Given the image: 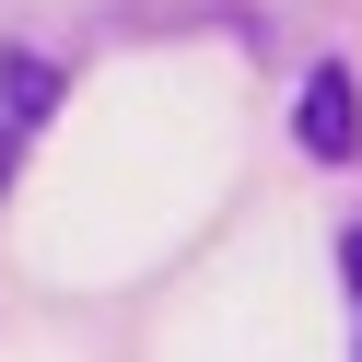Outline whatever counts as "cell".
<instances>
[{
	"mask_svg": "<svg viewBox=\"0 0 362 362\" xmlns=\"http://www.w3.org/2000/svg\"><path fill=\"white\" fill-rule=\"evenodd\" d=\"M292 129H304V152H315V164H351V152H362V82L327 59V71L304 82V117H292Z\"/></svg>",
	"mask_w": 362,
	"mask_h": 362,
	"instance_id": "6da1fadb",
	"label": "cell"
},
{
	"mask_svg": "<svg viewBox=\"0 0 362 362\" xmlns=\"http://www.w3.org/2000/svg\"><path fill=\"white\" fill-rule=\"evenodd\" d=\"M0 94H12V129H24V117H47V105H59V71H47L35 47H12V59H0Z\"/></svg>",
	"mask_w": 362,
	"mask_h": 362,
	"instance_id": "7a4b0ae2",
	"label": "cell"
},
{
	"mask_svg": "<svg viewBox=\"0 0 362 362\" xmlns=\"http://www.w3.org/2000/svg\"><path fill=\"white\" fill-rule=\"evenodd\" d=\"M339 281L362 292V222H351V234H339Z\"/></svg>",
	"mask_w": 362,
	"mask_h": 362,
	"instance_id": "3957f363",
	"label": "cell"
},
{
	"mask_svg": "<svg viewBox=\"0 0 362 362\" xmlns=\"http://www.w3.org/2000/svg\"><path fill=\"white\" fill-rule=\"evenodd\" d=\"M0 187H12V129H0Z\"/></svg>",
	"mask_w": 362,
	"mask_h": 362,
	"instance_id": "277c9868",
	"label": "cell"
}]
</instances>
